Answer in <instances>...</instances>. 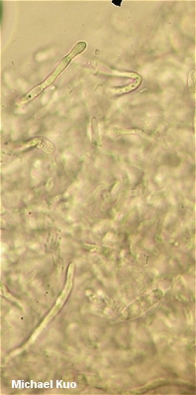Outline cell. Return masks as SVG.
<instances>
[{"instance_id":"6da1fadb","label":"cell","mask_w":196,"mask_h":395,"mask_svg":"<svg viewBox=\"0 0 196 395\" xmlns=\"http://www.w3.org/2000/svg\"><path fill=\"white\" fill-rule=\"evenodd\" d=\"M86 49V43L85 42H79L76 44V46L72 48V50L69 52L68 55H66L65 58L62 59V61L59 63V65L56 67V69L53 71L52 74H50L49 76L47 77V79L40 85H38L37 87H35L34 89H32L29 93L26 94V96L22 99L21 103H27L29 101L33 100L34 98H36L37 96L40 95V93H42L45 89H47L48 87L51 86L55 81L56 79L58 78L59 75H61L63 73V71L68 66V64L70 63V61L78 55H80L81 53L84 51Z\"/></svg>"},{"instance_id":"7a4b0ae2","label":"cell","mask_w":196,"mask_h":395,"mask_svg":"<svg viewBox=\"0 0 196 395\" xmlns=\"http://www.w3.org/2000/svg\"><path fill=\"white\" fill-rule=\"evenodd\" d=\"M163 298V292L160 290H155L147 294L146 296H143L130 306H128L125 311L123 313V316L126 319L136 318L137 316H140L151 309L154 305H156L161 299Z\"/></svg>"},{"instance_id":"3957f363","label":"cell","mask_w":196,"mask_h":395,"mask_svg":"<svg viewBox=\"0 0 196 395\" xmlns=\"http://www.w3.org/2000/svg\"><path fill=\"white\" fill-rule=\"evenodd\" d=\"M91 132H92V140L94 143L100 144V137H99V131H98L97 121L95 118L92 119L91 121Z\"/></svg>"},{"instance_id":"277c9868","label":"cell","mask_w":196,"mask_h":395,"mask_svg":"<svg viewBox=\"0 0 196 395\" xmlns=\"http://www.w3.org/2000/svg\"><path fill=\"white\" fill-rule=\"evenodd\" d=\"M140 83H141V79L135 81L134 83H132V84L128 85V86L124 87V88H122V89H115V91H116L117 93H119V94H120V93H127V92H131V91L135 90L137 87L139 86Z\"/></svg>"}]
</instances>
